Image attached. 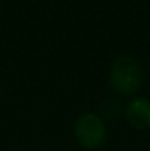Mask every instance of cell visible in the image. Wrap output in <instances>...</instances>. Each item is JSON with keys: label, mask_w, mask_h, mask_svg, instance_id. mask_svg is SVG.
Instances as JSON below:
<instances>
[{"label": "cell", "mask_w": 150, "mask_h": 151, "mask_svg": "<svg viewBox=\"0 0 150 151\" xmlns=\"http://www.w3.org/2000/svg\"><path fill=\"white\" fill-rule=\"evenodd\" d=\"M125 119L136 129L150 128V100L144 97L133 99L125 107Z\"/></svg>", "instance_id": "cell-3"}, {"label": "cell", "mask_w": 150, "mask_h": 151, "mask_svg": "<svg viewBox=\"0 0 150 151\" xmlns=\"http://www.w3.org/2000/svg\"><path fill=\"white\" fill-rule=\"evenodd\" d=\"M121 113V104L119 101L113 97H107L101 101L100 104V117L103 120H113Z\"/></svg>", "instance_id": "cell-4"}, {"label": "cell", "mask_w": 150, "mask_h": 151, "mask_svg": "<svg viewBox=\"0 0 150 151\" xmlns=\"http://www.w3.org/2000/svg\"><path fill=\"white\" fill-rule=\"evenodd\" d=\"M74 134L81 147L86 150H97L106 141L104 120L96 113H84L75 120Z\"/></svg>", "instance_id": "cell-2"}, {"label": "cell", "mask_w": 150, "mask_h": 151, "mask_svg": "<svg viewBox=\"0 0 150 151\" xmlns=\"http://www.w3.org/2000/svg\"><path fill=\"white\" fill-rule=\"evenodd\" d=\"M109 81L113 91L119 96H133L143 82V69L133 56H119L110 66Z\"/></svg>", "instance_id": "cell-1"}]
</instances>
